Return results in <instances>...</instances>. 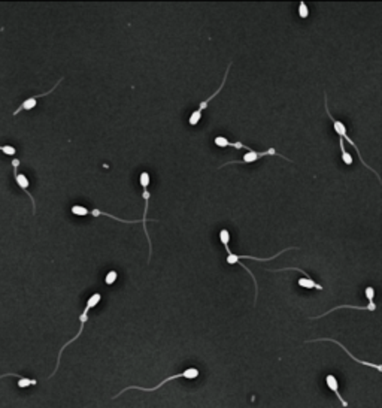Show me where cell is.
<instances>
[{"mask_svg":"<svg viewBox=\"0 0 382 408\" xmlns=\"http://www.w3.org/2000/svg\"><path fill=\"white\" fill-rule=\"evenodd\" d=\"M219 241L221 244L225 247V251H227V263L228 265H235L238 262H241V259H248V261H257V262H269V261H273V259H276L279 254H284L285 251H290V250H296L297 247H288L282 251H279L278 254H273L271 257H254V256H244V254H233L230 251V248H228V241H230V233H228L227 229H221L219 232Z\"/></svg>","mask_w":382,"mask_h":408,"instance_id":"cell-1","label":"cell"},{"mask_svg":"<svg viewBox=\"0 0 382 408\" xmlns=\"http://www.w3.org/2000/svg\"><path fill=\"white\" fill-rule=\"evenodd\" d=\"M100 299H102V294H100V293H94V294L91 296V298H90V299L87 301V305H85V308H84V313H82V314L80 316L81 327H80L78 333H76V335H75V337H73V338H72L70 341H67V343H66V344H64V346H63L61 349H60V351H58V357H57V365H55V369H54V373H53V374H51L50 377H53V376H54V374L57 373V369H58V366H60V357H61V353H63L64 350H66V347H67V346H70V344H72L73 341H76V340H78V338L81 337V333H82V330H84V324H85V323H87V320H88V311H90L91 308H94V307H96V305H97V304L100 302Z\"/></svg>","mask_w":382,"mask_h":408,"instance_id":"cell-2","label":"cell"},{"mask_svg":"<svg viewBox=\"0 0 382 408\" xmlns=\"http://www.w3.org/2000/svg\"><path fill=\"white\" fill-rule=\"evenodd\" d=\"M199 377V369H196V368H188V369H185V371H182V373H179V374H175V376H170V377H167V379H164L163 381H160L156 387H140V386H129V387H126V389H123L120 393H117L115 396H113V399H117L120 395H123L126 390H132V389H135V390H142V392H154V390H157V389H160L163 384H166L167 381H172V380H175V379H187V380H194V379H197Z\"/></svg>","mask_w":382,"mask_h":408,"instance_id":"cell-3","label":"cell"},{"mask_svg":"<svg viewBox=\"0 0 382 408\" xmlns=\"http://www.w3.org/2000/svg\"><path fill=\"white\" fill-rule=\"evenodd\" d=\"M324 97H326V100H324V103H326V111H327V116H328V118L331 120V123H333V126H334V132H336V133L339 135V138H342L343 141L347 139V142H350V144H351V145H353V146L355 148V151L358 153V159H360V162H361V163L364 165V168H367L369 171H372V172H373V174L376 175V178H378V179L381 181V176L378 175V172H375V171H373V169L370 168V165H367V163L364 162V159L361 157V154H360V150H358V145H357V144H355V142H354V141H353V139H351V138H350V136L347 135V126L343 124L342 121H339V120H334V118H333V116L330 114V111H328V103H327V94H324Z\"/></svg>","mask_w":382,"mask_h":408,"instance_id":"cell-4","label":"cell"},{"mask_svg":"<svg viewBox=\"0 0 382 408\" xmlns=\"http://www.w3.org/2000/svg\"><path fill=\"white\" fill-rule=\"evenodd\" d=\"M266 156H279L281 159H287L285 156H282V154H279L275 148H269V150H266V151H254V150H251V151H248V153H245L244 154V157H242V160H236V162H227L225 165H222V166H227V165H245V163H254V162H257V160H260V159H263V157H266ZM288 162H291L290 159H287ZM221 166V168H222Z\"/></svg>","mask_w":382,"mask_h":408,"instance_id":"cell-5","label":"cell"},{"mask_svg":"<svg viewBox=\"0 0 382 408\" xmlns=\"http://www.w3.org/2000/svg\"><path fill=\"white\" fill-rule=\"evenodd\" d=\"M230 67H232V63H228V64H227V70H225V73H224L222 83H221V86L218 87V90H217L212 96H209L205 102H202V103L199 105V109H197V111H194V113H191V116H190V118H188L190 126H196V124H199V121H200V118H202V113H203V109H205V108L208 106V103H209L212 99H215V97L218 96V93L222 90V87H224V84H225V81H227V75H228V70H230Z\"/></svg>","mask_w":382,"mask_h":408,"instance_id":"cell-6","label":"cell"},{"mask_svg":"<svg viewBox=\"0 0 382 408\" xmlns=\"http://www.w3.org/2000/svg\"><path fill=\"white\" fill-rule=\"evenodd\" d=\"M63 81V78H60L58 81H57V84L51 88V90H48V91H45V93H41V94H36V96H31V97H28V99H26L15 111H14V116H18L21 111H30V109H33L34 106H36V103H37V99H41V97H44V96H48V94H51L58 86H60V83Z\"/></svg>","mask_w":382,"mask_h":408,"instance_id":"cell-7","label":"cell"},{"mask_svg":"<svg viewBox=\"0 0 382 408\" xmlns=\"http://www.w3.org/2000/svg\"><path fill=\"white\" fill-rule=\"evenodd\" d=\"M12 166H14V176H15V182L18 184V187L20 189H23L24 192H26V195L30 198V201H31V204H33V212H36V202H34V199H33V196L30 195V192L27 190L28 189V179H27V176H24V175H21V174H18V166H20V160L18 159H14L12 160Z\"/></svg>","mask_w":382,"mask_h":408,"instance_id":"cell-8","label":"cell"},{"mask_svg":"<svg viewBox=\"0 0 382 408\" xmlns=\"http://www.w3.org/2000/svg\"><path fill=\"white\" fill-rule=\"evenodd\" d=\"M88 214H91V215H94V217H99V215H106L108 218H112V220H115V221H121V223H143V232H145V235H146V239H148V242H149V256H151V253H152V245H151V239H149V233H148V229H146V226H145V223L146 221H143L142 218L140 220H123V218H118V217H115V215H110V214H108V212H103V211H100V209H93V211H88Z\"/></svg>","mask_w":382,"mask_h":408,"instance_id":"cell-9","label":"cell"},{"mask_svg":"<svg viewBox=\"0 0 382 408\" xmlns=\"http://www.w3.org/2000/svg\"><path fill=\"white\" fill-rule=\"evenodd\" d=\"M318 341H330V343H334L336 346H339V347H340V349H342L343 351H345V353H347V354H348V356H350V357H351L353 360H355V362H358V363H361V365H364V366H370V368H375L376 371H379V373H382V366H381V365H375V363H370V362H364V360H360L358 357H355V356H354V354H353V353H351V351H350V350H348V349H347L345 346H343V344H340L339 341H334V340H331V338H318V340H312V341H308V343H318Z\"/></svg>","mask_w":382,"mask_h":408,"instance_id":"cell-10","label":"cell"},{"mask_svg":"<svg viewBox=\"0 0 382 408\" xmlns=\"http://www.w3.org/2000/svg\"><path fill=\"white\" fill-rule=\"evenodd\" d=\"M342 308L361 310V311H375V310H376V305H375V302H369V304H367L366 307H355V305H339V307H334V308L328 310L327 313H324V314H321V316H317V317H311V320H315V319H321V317H326L327 314H330V313H333V311H336V310H342Z\"/></svg>","mask_w":382,"mask_h":408,"instance_id":"cell-11","label":"cell"},{"mask_svg":"<svg viewBox=\"0 0 382 408\" xmlns=\"http://www.w3.org/2000/svg\"><path fill=\"white\" fill-rule=\"evenodd\" d=\"M326 383H327L328 389H330L331 392H334V395H336V396H337V399L340 401L342 407H345V408H347V407H348V402H347L345 399H343V396L339 393V383H337L336 377H334V376H331V374H330V376H327V377H326Z\"/></svg>","mask_w":382,"mask_h":408,"instance_id":"cell-12","label":"cell"},{"mask_svg":"<svg viewBox=\"0 0 382 408\" xmlns=\"http://www.w3.org/2000/svg\"><path fill=\"white\" fill-rule=\"evenodd\" d=\"M215 144H217V146H219V148L233 146V148H236V150H241V148H246L248 151H251V146H248V145H245V144H242V142H228L227 138H224V136L215 138Z\"/></svg>","mask_w":382,"mask_h":408,"instance_id":"cell-13","label":"cell"},{"mask_svg":"<svg viewBox=\"0 0 382 408\" xmlns=\"http://www.w3.org/2000/svg\"><path fill=\"white\" fill-rule=\"evenodd\" d=\"M299 286L303 287V289H317V290H323V286H320L318 283H315L312 278L309 277H303V278H299Z\"/></svg>","mask_w":382,"mask_h":408,"instance_id":"cell-14","label":"cell"},{"mask_svg":"<svg viewBox=\"0 0 382 408\" xmlns=\"http://www.w3.org/2000/svg\"><path fill=\"white\" fill-rule=\"evenodd\" d=\"M339 146H340V151H342V160L345 165H353V156L347 151V148H345V141H343L342 138H339Z\"/></svg>","mask_w":382,"mask_h":408,"instance_id":"cell-15","label":"cell"},{"mask_svg":"<svg viewBox=\"0 0 382 408\" xmlns=\"http://www.w3.org/2000/svg\"><path fill=\"white\" fill-rule=\"evenodd\" d=\"M72 214L84 217V215H88V209L85 206H81V205H73L72 206Z\"/></svg>","mask_w":382,"mask_h":408,"instance_id":"cell-16","label":"cell"},{"mask_svg":"<svg viewBox=\"0 0 382 408\" xmlns=\"http://www.w3.org/2000/svg\"><path fill=\"white\" fill-rule=\"evenodd\" d=\"M117 278H118V274H117L115 271H110V272H108V274H106L105 283H106L108 286H110V284H113V283L117 281Z\"/></svg>","mask_w":382,"mask_h":408,"instance_id":"cell-17","label":"cell"},{"mask_svg":"<svg viewBox=\"0 0 382 408\" xmlns=\"http://www.w3.org/2000/svg\"><path fill=\"white\" fill-rule=\"evenodd\" d=\"M299 15H300V18H308V15H309V9L304 2H300V5H299Z\"/></svg>","mask_w":382,"mask_h":408,"instance_id":"cell-18","label":"cell"},{"mask_svg":"<svg viewBox=\"0 0 382 408\" xmlns=\"http://www.w3.org/2000/svg\"><path fill=\"white\" fill-rule=\"evenodd\" d=\"M0 151H3L6 156H15V153H17L15 146H12V145H3V146H0Z\"/></svg>","mask_w":382,"mask_h":408,"instance_id":"cell-19","label":"cell"},{"mask_svg":"<svg viewBox=\"0 0 382 408\" xmlns=\"http://www.w3.org/2000/svg\"><path fill=\"white\" fill-rule=\"evenodd\" d=\"M364 291H366V298H367V301H369V302H373V296H375V289L369 286V287H366V290H364Z\"/></svg>","mask_w":382,"mask_h":408,"instance_id":"cell-20","label":"cell"}]
</instances>
